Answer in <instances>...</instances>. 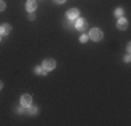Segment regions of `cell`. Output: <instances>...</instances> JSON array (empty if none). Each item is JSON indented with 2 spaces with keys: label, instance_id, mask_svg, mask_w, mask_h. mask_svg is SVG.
Segmentation results:
<instances>
[{
  "label": "cell",
  "instance_id": "6da1fadb",
  "mask_svg": "<svg viewBox=\"0 0 131 126\" xmlns=\"http://www.w3.org/2000/svg\"><path fill=\"white\" fill-rule=\"evenodd\" d=\"M74 27L78 31H81V32H86V31H88V21H86L85 18H77Z\"/></svg>",
  "mask_w": 131,
  "mask_h": 126
},
{
  "label": "cell",
  "instance_id": "7a4b0ae2",
  "mask_svg": "<svg viewBox=\"0 0 131 126\" xmlns=\"http://www.w3.org/2000/svg\"><path fill=\"white\" fill-rule=\"evenodd\" d=\"M89 38H91L92 41H95V42H98V41H101L102 38H103V32H102V30H99V28H92V30L89 31Z\"/></svg>",
  "mask_w": 131,
  "mask_h": 126
},
{
  "label": "cell",
  "instance_id": "3957f363",
  "mask_svg": "<svg viewBox=\"0 0 131 126\" xmlns=\"http://www.w3.org/2000/svg\"><path fill=\"white\" fill-rule=\"evenodd\" d=\"M42 69L45 71H52L53 69H56V60H53V59H45L42 63Z\"/></svg>",
  "mask_w": 131,
  "mask_h": 126
},
{
  "label": "cell",
  "instance_id": "277c9868",
  "mask_svg": "<svg viewBox=\"0 0 131 126\" xmlns=\"http://www.w3.org/2000/svg\"><path fill=\"white\" fill-rule=\"evenodd\" d=\"M20 102L23 106H29L31 104H32V97H31L29 94H24V95H21Z\"/></svg>",
  "mask_w": 131,
  "mask_h": 126
},
{
  "label": "cell",
  "instance_id": "5b68a950",
  "mask_svg": "<svg viewBox=\"0 0 131 126\" xmlns=\"http://www.w3.org/2000/svg\"><path fill=\"white\" fill-rule=\"evenodd\" d=\"M80 15V10L78 8H70V10L67 11V14H66V17L68 18V20H77Z\"/></svg>",
  "mask_w": 131,
  "mask_h": 126
},
{
  "label": "cell",
  "instance_id": "8992f818",
  "mask_svg": "<svg viewBox=\"0 0 131 126\" xmlns=\"http://www.w3.org/2000/svg\"><path fill=\"white\" fill-rule=\"evenodd\" d=\"M116 25H117V28L120 31H124V30H127V27H128V21H127L124 17H120Z\"/></svg>",
  "mask_w": 131,
  "mask_h": 126
},
{
  "label": "cell",
  "instance_id": "52a82bcc",
  "mask_svg": "<svg viewBox=\"0 0 131 126\" xmlns=\"http://www.w3.org/2000/svg\"><path fill=\"white\" fill-rule=\"evenodd\" d=\"M8 34H11V25L10 24L0 25V35H8Z\"/></svg>",
  "mask_w": 131,
  "mask_h": 126
},
{
  "label": "cell",
  "instance_id": "ba28073f",
  "mask_svg": "<svg viewBox=\"0 0 131 126\" xmlns=\"http://www.w3.org/2000/svg\"><path fill=\"white\" fill-rule=\"evenodd\" d=\"M36 7H38V4H36L35 0H28L27 4H25V8H27V10L29 11V13L35 11V10H36Z\"/></svg>",
  "mask_w": 131,
  "mask_h": 126
},
{
  "label": "cell",
  "instance_id": "9c48e42d",
  "mask_svg": "<svg viewBox=\"0 0 131 126\" xmlns=\"http://www.w3.org/2000/svg\"><path fill=\"white\" fill-rule=\"evenodd\" d=\"M28 113H29V115H36V113H38V106H32V104H31L29 106H28Z\"/></svg>",
  "mask_w": 131,
  "mask_h": 126
},
{
  "label": "cell",
  "instance_id": "30bf717a",
  "mask_svg": "<svg viewBox=\"0 0 131 126\" xmlns=\"http://www.w3.org/2000/svg\"><path fill=\"white\" fill-rule=\"evenodd\" d=\"M35 73L36 74H42V76H46V73H48V71H45L42 69V66H36L35 67Z\"/></svg>",
  "mask_w": 131,
  "mask_h": 126
},
{
  "label": "cell",
  "instance_id": "8fae6325",
  "mask_svg": "<svg viewBox=\"0 0 131 126\" xmlns=\"http://www.w3.org/2000/svg\"><path fill=\"white\" fill-rule=\"evenodd\" d=\"M123 13H124V10L121 7H117L116 8V11H114V14L117 15V17H123Z\"/></svg>",
  "mask_w": 131,
  "mask_h": 126
},
{
  "label": "cell",
  "instance_id": "7c38bea8",
  "mask_svg": "<svg viewBox=\"0 0 131 126\" xmlns=\"http://www.w3.org/2000/svg\"><path fill=\"white\" fill-rule=\"evenodd\" d=\"M86 41H88V35H81V37H80V42L85 43Z\"/></svg>",
  "mask_w": 131,
  "mask_h": 126
},
{
  "label": "cell",
  "instance_id": "4fadbf2b",
  "mask_svg": "<svg viewBox=\"0 0 131 126\" xmlns=\"http://www.w3.org/2000/svg\"><path fill=\"white\" fill-rule=\"evenodd\" d=\"M28 20H31V21H34L35 20V13H29V14H28Z\"/></svg>",
  "mask_w": 131,
  "mask_h": 126
},
{
  "label": "cell",
  "instance_id": "5bb4252c",
  "mask_svg": "<svg viewBox=\"0 0 131 126\" xmlns=\"http://www.w3.org/2000/svg\"><path fill=\"white\" fill-rule=\"evenodd\" d=\"M4 8H6V3L3 0H0V11H4Z\"/></svg>",
  "mask_w": 131,
  "mask_h": 126
},
{
  "label": "cell",
  "instance_id": "9a60e30c",
  "mask_svg": "<svg viewBox=\"0 0 131 126\" xmlns=\"http://www.w3.org/2000/svg\"><path fill=\"white\" fill-rule=\"evenodd\" d=\"M66 0H54V3H59V4H61V3H64Z\"/></svg>",
  "mask_w": 131,
  "mask_h": 126
},
{
  "label": "cell",
  "instance_id": "2e32d148",
  "mask_svg": "<svg viewBox=\"0 0 131 126\" xmlns=\"http://www.w3.org/2000/svg\"><path fill=\"white\" fill-rule=\"evenodd\" d=\"M124 60H126V62H130V55L124 56Z\"/></svg>",
  "mask_w": 131,
  "mask_h": 126
},
{
  "label": "cell",
  "instance_id": "e0dca14e",
  "mask_svg": "<svg viewBox=\"0 0 131 126\" xmlns=\"http://www.w3.org/2000/svg\"><path fill=\"white\" fill-rule=\"evenodd\" d=\"M2 88H3V83L0 81V90H2Z\"/></svg>",
  "mask_w": 131,
  "mask_h": 126
},
{
  "label": "cell",
  "instance_id": "ac0fdd59",
  "mask_svg": "<svg viewBox=\"0 0 131 126\" xmlns=\"http://www.w3.org/2000/svg\"><path fill=\"white\" fill-rule=\"evenodd\" d=\"M0 42H2V35H0Z\"/></svg>",
  "mask_w": 131,
  "mask_h": 126
}]
</instances>
